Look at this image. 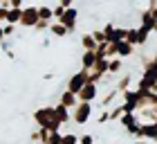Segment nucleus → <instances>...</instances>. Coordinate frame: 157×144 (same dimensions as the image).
Listing matches in <instances>:
<instances>
[{
	"instance_id": "nucleus-1",
	"label": "nucleus",
	"mask_w": 157,
	"mask_h": 144,
	"mask_svg": "<svg viewBox=\"0 0 157 144\" xmlns=\"http://www.w3.org/2000/svg\"><path fill=\"white\" fill-rule=\"evenodd\" d=\"M90 115H92V104L78 102L72 110H70V122H74L76 126H83V124H88Z\"/></svg>"
},
{
	"instance_id": "nucleus-2",
	"label": "nucleus",
	"mask_w": 157,
	"mask_h": 144,
	"mask_svg": "<svg viewBox=\"0 0 157 144\" xmlns=\"http://www.w3.org/2000/svg\"><path fill=\"white\" fill-rule=\"evenodd\" d=\"M56 23H61L63 27H65L67 34L76 32V27H78V9H76V7H67V9L63 11V16L56 20Z\"/></svg>"
},
{
	"instance_id": "nucleus-3",
	"label": "nucleus",
	"mask_w": 157,
	"mask_h": 144,
	"mask_svg": "<svg viewBox=\"0 0 157 144\" xmlns=\"http://www.w3.org/2000/svg\"><path fill=\"white\" fill-rule=\"evenodd\" d=\"M36 20H38V9H36V5H27V7H23V11H20L18 27L32 30V27L36 25Z\"/></svg>"
},
{
	"instance_id": "nucleus-4",
	"label": "nucleus",
	"mask_w": 157,
	"mask_h": 144,
	"mask_svg": "<svg viewBox=\"0 0 157 144\" xmlns=\"http://www.w3.org/2000/svg\"><path fill=\"white\" fill-rule=\"evenodd\" d=\"M85 83H88V70H83V68H81L78 72H74V74L67 79V86H65V90H70L72 95H76V92L81 90Z\"/></svg>"
},
{
	"instance_id": "nucleus-5",
	"label": "nucleus",
	"mask_w": 157,
	"mask_h": 144,
	"mask_svg": "<svg viewBox=\"0 0 157 144\" xmlns=\"http://www.w3.org/2000/svg\"><path fill=\"white\" fill-rule=\"evenodd\" d=\"M119 122H121V126H124V131L128 133V135H135V138H137V133H139V117L135 113H124L119 117Z\"/></svg>"
},
{
	"instance_id": "nucleus-6",
	"label": "nucleus",
	"mask_w": 157,
	"mask_h": 144,
	"mask_svg": "<svg viewBox=\"0 0 157 144\" xmlns=\"http://www.w3.org/2000/svg\"><path fill=\"white\" fill-rule=\"evenodd\" d=\"M52 119H54V106H43V108L34 110V122H36V126H40V128H47Z\"/></svg>"
},
{
	"instance_id": "nucleus-7",
	"label": "nucleus",
	"mask_w": 157,
	"mask_h": 144,
	"mask_svg": "<svg viewBox=\"0 0 157 144\" xmlns=\"http://www.w3.org/2000/svg\"><path fill=\"white\" fill-rule=\"evenodd\" d=\"M97 97H99V86L97 83H90V81L76 92V99H78V102H85V104H92Z\"/></svg>"
},
{
	"instance_id": "nucleus-8",
	"label": "nucleus",
	"mask_w": 157,
	"mask_h": 144,
	"mask_svg": "<svg viewBox=\"0 0 157 144\" xmlns=\"http://www.w3.org/2000/svg\"><path fill=\"white\" fill-rule=\"evenodd\" d=\"M59 104H61V106H65L67 110H72V108L78 104V99H76V95H72L70 90H61V95H59Z\"/></svg>"
},
{
	"instance_id": "nucleus-9",
	"label": "nucleus",
	"mask_w": 157,
	"mask_h": 144,
	"mask_svg": "<svg viewBox=\"0 0 157 144\" xmlns=\"http://www.w3.org/2000/svg\"><path fill=\"white\" fill-rule=\"evenodd\" d=\"M54 119L59 122L61 126H65V124H70V110H67L65 106L56 104V106H54Z\"/></svg>"
},
{
	"instance_id": "nucleus-10",
	"label": "nucleus",
	"mask_w": 157,
	"mask_h": 144,
	"mask_svg": "<svg viewBox=\"0 0 157 144\" xmlns=\"http://www.w3.org/2000/svg\"><path fill=\"white\" fill-rule=\"evenodd\" d=\"M115 45H117V59H128V56L135 54V45H130V43H126V41H119Z\"/></svg>"
},
{
	"instance_id": "nucleus-11",
	"label": "nucleus",
	"mask_w": 157,
	"mask_h": 144,
	"mask_svg": "<svg viewBox=\"0 0 157 144\" xmlns=\"http://www.w3.org/2000/svg\"><path fill=\"white\" fill-rule=\"evenodd\" d=\"M151 41V32L146 27H135V45H146Z\"/></svg>"
},
{
	"instance_id": "nucleus-12",
	"label": "nucleus",
	"mask_w": 157,
	"mask_h": 144,
	"mask_svg": "<svg viewBox=\"0 0 157 144\" xmlns=\"http://www.w3.org/2000/svg\"><path fill=\"white\" fill-rule=\"evenodd\" d=\"M49 34H52L54 38H65V36H70L67 30H65V27H63L61 23H56V20H54L52 25H49Z\"/></svg>"
},
{
	"instance_id": "nucleus-13",
	"label": "nucleus",
	"mask_w": 157,
	"mask_h": 144,
	"mask_svg": "<svg viewBox=\"0 0 157 144\" xmlns=\"http://www.w3.org/2000/svg\"><path fill=\"white\" fill-rule=\"evenodd\" d=\"M94 61H97L94 50H92V52H83V54H81V68H83V70H90L92 66H94Z\"/></svg>"
},
{
	"instance_id": "nucleus-14",
	"label": "nucleus",
	"mask_w": 157,
	"mask_h": 144,
	"mask_svg": "<svg viewBox=\"0 0 157 144\" xmlns=\"http://www.w3.org/2000/svg\"><path fill=\"white\" fill-rule=\"evenodd\" d=\"M130 83H132V74H124V77H121L119 81L115 83V90L121 95V92H126L128 88H130Z\"/></svg>"
},
{
	"instance_id": "nucleus-15",
	"label": "nucleus",
	"mask_w": 157,
	"mask_h": 144,
	"mask_svg": "<svg viewBox=\"0 0 157 144\" xmlns=\"http://www.w3.org/2000/svg\"><path fill=\"white\" fill-rule=\"evenodd\" d=\"M124 70V63H121V59H108V74H112V77H117L119 72Z\"/></svg>"
},
{
	"instance_id": "nucleus-16",
	"label": "nucleus",
	"mask_w": 157,
	"mask_h": 144,
	"mask_svg": "<svg viewBox=\"0 0 157 144\" xmlns=\"http://www.w3.org/2000/svg\"><path fill=\"white\" fill-rule=\"evenodd\" d=\"M36 9H38V20H49V23H54L52 7H47V5H36Z\"/></svg>"
},
{
	"instance_id": "nucleus-17",
	"label": "nucleus",
	"mask_w": 157,
	"mask_h": 144,
	"mask_svg": "<svg viewBox=\"0 0 157 144\" xmlns=\"http://www.w3.org/2000/svg\"><path fill=\"white\" fill-rule=\"evenodd\" d=\"M81 47H83V52H92V50H97V41L92 38V34H83L81 36Z\"/></svg>"
},
{
	"instance_id": "nucleus-18",
	"label": "nucleus",
	"mask_w": 157,
	"mask_h": 144,
	"mask_svg": "<svg viewBox=\"0 0 157 144\" xmlns=\"http://www.w3.org/2000/svg\"><path fill=\"white\" fill-rule=\"evenodd\" d=\"M20 11L23 9H7V25H16L18 27V20H20Z\"/></svg>"
},
{
	"instance_id": "nucleus-19",
	"label": "nucleus",
	"mask_w": 157,
	"mask_h": 144,
	"mask_svg": "<svg viewBox=\"0 0 157 144\" xmlns=\"http://www.w3.org/2000/svg\"><path fill=\"white\" fill-rule=\"evenodd\" d=\"M117 97H119V92H117L115 88H110V90H108V95H105V97L101 99V108H108V106H110L112 102H115Z\"/></svg>"
},
{
	"instance_id": "nucleus-20",
	"label": "nucleus",
	"mask_w": 157,
	"mask_h": 144,
	"mask_svg": "<svg viewBox=\"0 0 157 144\" xmlns=\"http://www.w3.org/2000/svg\"><path fill=\"white\" fill-rule=\"evenodd\" d=\"M61 144H78L76 133H61Z\"/></svg>"
},
{
	"instance_id": "nucleus-21",
	"label": "nucleus",
	"mask_w": 157,
	"mask_h": 144,
	"mask_svg": "<svg viewBox=\"0 0 157 144\" xmlns=\"http://www.w3.org/2000/svg\"><path fill=\"white\" fill-rule=\"evenodd\" d=\"M126 38V27H115V34H112V43H119Z\"/></svg>"
},
{
	"instance_id": "nucleus-22",
	"label": "nucleus",
	"mask_w": 157,
	"mask_h": 144,
	"mask_svg": "<svg viewBox=\"0 0 157 144\" xmlns=\"http://www.w3.org/2000/svg\"><path fill=\"white\" fill-rule=\"evenodd\" d=\"M49 20H36V25L32 27V30H36V32H45V30H49Z\"/></svg>"
},
{
	"instance_id": "nucleus-23",
	"label": "nucleus",
	"mask_w": 157,
	"mask_h": 144,
	"mask_svg": "<svg viewBox=\"0 0 157 144\" xmlns=\"http://www.w3.org/2000/svg\"><path fill=\"white\" fill-rule=\"evenodd\" d=\"M90 34H92V38L97 41V45H99V43H108V41H105V36H103V32H101V30H94V32H90Z\"/></svg>"
},
{
	"instance_id": "nucleus-24",
	"label": "nucleus",
	"mask_w": 157,
	"mask_h": 144,
	"mask_svg": "<svg viewBox=\"0 0 157 144\" xmlns=\"http://www.w3.org/2000/svg\"><path fill=\"white\" fill-rule=\"evenodd\" d=\"M2 32H5V38H7V36H13V34H16V25H7V23H2Z\"/></svg>"
},
{
	"instance_id": "nucleus-25",
	"label": "nucleus",
	"mask_w": 157,
	"mask_h": 144,
	"mask_svg": "<svg viewBox=\"0 0 157 144\" xmlns=\"http://www.w3.org/2000/svg\"><path fill=\"white\" fill-rule=\"evenodd\" d=\"M78 144H94V138H92L90 133H85V135H81V138H78Z\"/></svg>"
},
{
	"instance_id": "nucleus-26",
	"label": "nucleus",
	"mask_w": 157,
	"mask_h": 144,
	"mask_svg": "<svg viewBox=\"0 0 157 144\" xmlns=\"http://www.w3.org/2000/svg\"><path fill=\"white\" fill-rule=\"evenodd\" d=\"M108 119H110V113H108V108H103V113L99 115V124H105Z\"/></svg>"
},
{
	"instance_id": "nucleus-27",
	"label": "nucleus",
	"mask_w": 157,
	"mask_h": 144,
	"mask_svg": "<svg viewBox=\"0 0 157 144\" xmlns=\"http://www.w3.org/2000/svg\"><path fill=\"white\" fill-rule=\"evenodd\" d=\"M59 5L63 9H67V7H74V0H59Z\"/></svg>"
},
{
	"instance_id": "nucleus-28",
	"label": "nucleus",
	"mask_w": 157,
	"mask_h": 144,
	"mask_svg": "<svg viewBox=\"0 0 157 144\" xmlns=\"http://www.w3.org/2000/svg\"><path fill=\"white\" fill-rule=\"evenodd\" d=\"M5 20H7V9L0 7V23H5Z\"/></svg>"
},
{
	"instance_id": "nucleus-29",
	"label": "nucleus",
	"mask_w": 157,
	"mask_h": 144,
	"mask_svg": "<svg viewBox=\"0 0 157 144\" xmlns=\"http://www.w3.org/2000/svg\"><path fill=\"white\" fill-rule=\"evenodd\" d=\"M5 41V32H2V23H0V43Z\"/></svg>"
},
{
	"instance_id": "nucleus-30",
	"label": "nucleus",
	"mask_w": 157,
	"mask_h": 144,
	"mask_svg": "<svg viewBox=\"0 0 157 144\" xmlns=\"http://www.w3.org/2000/svg\"><path fill=\"white\" fill-rule=\"evenodd\" d=\"M148 7H151V9H153V7H157V0H148Z\"/></svg>"
},
{
	"instance_id": "nucleus-31",
	"label": "nucleus",
	"mask_w": 157,
	"mask_h": 144,
	"mask_svg": "<svg viewBox=\"0 0 157 144\" xmlns=\"http://www.w3.org/2000/svg\"><path fill=\"white\" fill-rule=\"evenodd\" d=\"M135 144H148L146 140H137V142H135Z\"/></svg>"
}]
</instances>
